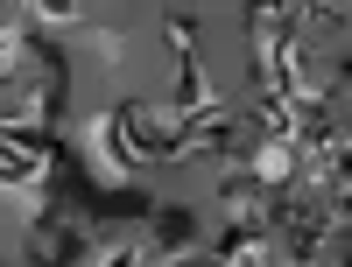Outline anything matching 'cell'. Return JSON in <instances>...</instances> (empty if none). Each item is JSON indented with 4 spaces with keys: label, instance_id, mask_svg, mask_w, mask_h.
Returning a JSON list of instances; mask_svg holds the SVG:
<instances>
[{
    "label": "cell",
    "instance_id": "obj_1",
    "mask_svg": "<svg viewBox=\"0 0 352 267\" xmlns=\"http://www.w3.org/2000/svg\"><path fill=\"white\" fill-rule=\"evenodd\" d=\"M85 253H92V225L78 211H43L28 232V267H85Z\"/></svg>",
    "mask_w": 352,
    "mask_h": 267
},
{
    "label": "cell",
    "instance_id": "obj_3",
    "mask_svg": "<svg viewBox=\"0 0 352 267\" xmlns=\"http://www.w3.org/2000/svg\"><path fill=\"white\" fill-rule=\"evenodd\" d=\"M162 267H212V260H204V253H184V260H162Z\"/></svg>",
    "mask_w": 352,
    "mask_h": 267
},
{
    "label": "cell",
    "instance_id": "obj_2",
    "mask_svg": "<svg viewBox=\"0 0 352 267\" xmlns=\"http://www.w3.org/2000/svg\"><path fill=\"white\" fill-rule=\"evenodd\" d=\"M50 176V155L43 148H28V141H14L8 127H0V190H36Z\"/></svg>",
    "mask_w": 352,
    "mask_h": 267
}]
</instances>
